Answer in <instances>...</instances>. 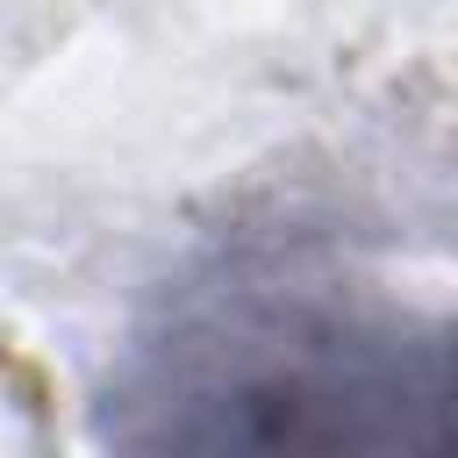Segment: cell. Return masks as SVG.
<instances>
[{"label":"cell","mask_w":458,"mask_h":458,"mask_svg":"<svg viewBox=\"0 0 458 458\" xmlns=\"http://www.w3.org/2000/svg\"><path fill=\"white\" fill-rule=\"evenodd\" d=\"M100 458H451L444 322L308 258L222 265L129 336Z\"/></svg>","instance_id":"1"}]
</instances>
